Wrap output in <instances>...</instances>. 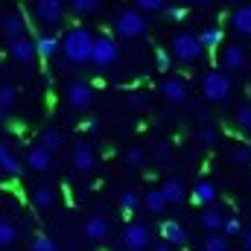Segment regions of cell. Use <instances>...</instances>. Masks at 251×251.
Here are the masks:
<instances>
[{
    "mask_svg": "<svg viewBox=\"0 0 251 251\" xmlns=\"http://www.w3.org/2000/svg\"><path fill=\"white\" fill-rule=\"evenodd\" d=\"M173 59H178V62H196L199 56H201V47H199V38H196V32H178L176 38H173V53H170Z\"/></svg>",
    "mask_w": 251,
    "mask_h": 251,
    "instance_id": "5",
    "label": "cell"
},
{
    "mask_svg": "<svg viewBox=\"0 0 251 251\" xmlns=\"http://www.w3.org/2000/svg\"><path fill=\"white\" fill-rule=\"evenodd\" d=\"M246 251H251V228H249V234H246Z\"/></svg>",
    "mask_w": 251,
    "mask_h": 251,
    "instance_id": "41",
    "label": "cell"
},
{
    "mask_svg": "<svg viewBox=\"0 0 251 251\" xmlns=\"http://www.w3.org/2000/svg\"><path fill=\"white\" fill-rule=\"evenodd\" d=\"M0 29H3V35L9 38V44L18 41V38H26V18H24L21 12H9V15L0 21Z\"/></svg>",
    "mask_w": 251,
    "mask_h": 251,
    "instance_id": "9",
    "label": "cell"
},
{
    "mask_svg": "<svg viewBox=\"0 0 251 251\" xmlns=\"http://www.w3.org/2000/svg\"><path fill=\"white\" fill-rule=\"evenodd\" d=\"M32 15H35L38 24L56 26L64 18V3L62 0H35V3H32Z\"/></svg>",
    "mask_w": 251,
    "mask_h": 251,
    "instance_id": "6",
    "label": "cell"
},
{
    "mask_svg": "<svg viewBox=\"0 0 251 251\" xmlns=\"http://www.w3.org/2000/svg\"><path fill=\"white\" fill-rule=\"evenodd\" d=\"M114 29H117V35L120 38H140L143 32H146V18L134 9V6H128V9H120L117 12V18H114Z\"/></svg>",
    "mask_w": 251,
    "mask_h": 251,
    "instance_id": "3",
    "label": "cell"
},
{
    "mask_svg": "<svg viewBox=\"0 0 251 251\" xmlns=\"http://www.w3.org/2000/svg\"><path fill=\"white\" fill-rule=\"evenodd\" d=\"M64 100H67L70 108H76V111H88V108L94 105V88L85 85V82H70L67 91H64Z\"/></svg>",
    "mask_w": 251,
    "mask_h": 251,
    "instance_id": "7",
    "label": "cell"
},
{
    "mask_svg": "<svg viewBox=\"0 0 251 251\" xmlns=\"http://www.w3.org/2000/svg\"><path fill=\"white\" fill-rule=\"evenodd\" d=\"M38 146H44L50 155H53V152H59V149L64 146L62 131H56V128H44V131H41V137H38Z\"/></svg>",
    "mask_w": 251,
    "mask_h": 251,
    "instance_id": "25",
    "label": "cell"
},
{
    "mask_svg": "<svg viewBox=\"0 0 251 251\" xmlns=\"http://www.w3.org/2000/svg\"><path fill=\"white\" fill-rule=\"evenodd\" d=\"M196 3H210V0H196Z\"/></svg>",
    "mask_w": 251,
    "mask_h": 251,
    "instance_id": "44",
    "label": "cell"
},
{
    "mask_svg": "<svg viewBox=\"0 0 251 251\" xmlns=\"http://www.w3.org/2000/svg\"><path fill=\"white\" fill-rule=\"evenodd\" d=\"M196 140H199V146H216V128L213 126H199V131H196Z\"/></svg>",
    "mask_w": 251,
    "mask_h": 251,
    "instance_id": "32",
    "label": "cell"
},
{
    "mask_svg": "<svg viewBox=\"0 0 251 251\" xmlns=\"http://www.w3.org/2000/svg\"><path fill=\"white\" fill-rule=\"evenodd\" d=\"M140 201H143V207H146L149 213H155V216L167 210V201H164V196H161V190H158V187L149 190V193H146V196H143Z\"/></svg>",
    "mask_w": 251,
    "mask_h": 251,
    "instance_id": "26",
    "label": "cell"
},
{
    "mask_svg": "<svg viewBox=\"0 0 251 251\" xmlns=\"http://www.w3.org/2000/svg\"><path fill=\"white\" fill-rule=\"evenodd\" d=\"M18 97H21V94H18V88H15V85H9V82H6V85H0V108H6V111H9V108H15Z\"/></svg>",
    "mask_w": 251,
    "mask_h": 251,
    "instance_id": "29",
    "label": "cell"
},
{
    "mask_svg": "<svg viewBox=\"0 0 251 251\" xmlns=\"http://www.w3.org/2000/svg\"><path fill=\"white\" fill-rule=\"evenodd\" d=\"M201 251H228V237H222V234H210V237L204 240Z\"/></svg>",
    "mask_w": 251,
    "mask_h": 251,
    "instance_id": "33",
    "label": "cell"
},
{
    "mask_svg": "<svg viewBox=\"0 0 251 251\" xmlns=\"http://www.w3.org/2000/svg\"><path fill=\"white\" fill-rule=\"evenodd\" d=\"M158 190H161V196H164L167 207H170V204H181V201L187 199V187H184V181H181V178H167Z\"/></svg>",
    "mask_w": 251,
    "mask_h": 251,
    "instance_id": "15",
    "label": "cell"
},
{
    "mask_svg": "<svg viewBox=\"0 0 251 251\" xmlns=\"http://www.w3.org/2000/svg\"><path fill=\"white\" fill-rule=\"evenodd\" d=\"M196 38H199V47H201V50H216V47L222 44V29H219V26H207V29H201Z\"/></svg>",
    "mask_w": 251,
    "mask_h": 251,
    "instance_id": "24",
    "label": "cell"
},
{
    "mask_svg": "<svg viewBox=\"0 0 251 251\" xmlns=\"http://www.w3.org/2000/svg\"><path fill=\"white\" fill-rule=\"evenodd\" d=\"M164 12H167V18H170V21H176V24L187 18V6H170V9H164Z\"/></svg>",
    "mask_w": 251,
    "mask_h": 251,
    "instance_id": "39",
    "label": "cell"
},
{
    "mask_svg": "<svg viewBox=\"0 0 251 251\" xmlns=\"http://www.w3.org/2000/svg\"><path fill=\"white\" fill-rule=\"evenodd\" d=\"M155 67H158L161 73H167V70L173 67V56H170L167 50H155Z\"/></svg>",
    "mask_w": 251,
    "mask_h": 251,
    "instance_id": "38",
    "label": "cell"
},
{
    "mask_svg": "<svg viewBox=\"0 0 251 251\" xmlns=\"http://www.w3.org/2000/svg\"><path fill=\"white\" fill-rule=\"evenodd\" d=\"M222 222H225V213H219L216 207H201V216H199L201 231H207V234H219V231H222Z\"/></svg>",
    "mask_w": 251,
    "mask_h": 251,
    "instance_id": "22",
    "label": "cell"
},
{
    "mask_svg": "<svg viewBox=\"0 0 251 251\" xmlns=\"http://www.w3.org/2000/svg\"><path fill=\"white\" fill-rule=\"evenodd\" d=\"M123 249L126 251L149 249V228H146L143 222H128L123 228Z\"/></svg>",
    "mask_w": 251,
    "mask_h": 251,
    "instance_id": "8",
    "label": "cell"
},
{
    "mask_svg": "<svg viewBox=\"0 0 251 251\" xmlns=\"http://www.w3.org/2000/svg\"><path fill=\"white\" fill-rule=\"evenodd\" d=\"M6 114H9V111H6V108H0V120H3V117H6Z\"/></svg>",
    "mask_w": 251,
    "mask_h": 251,
    "instance_id": "43",
    "label": "cell"
},
{
    "mask_svg": "<svg viewBox=\"0 0 251 251\" xmlns=\"http://www.w3.org/2000/svg\"><path fill=\"white\" fill-rule=\"evenodd\" d=\"M0 173L3 176H12V178L21 176V161H18V155L12 152V146L6 140H0Z\"/></svg>",
    "mask_w": 251,
    "mask_h": 251,
    "instance_id": "17",
    "label": "cell"
},
{
    "mask_svg": "<svg viewBox=\"0 0 251 251\" xmlns=\"http://www.w3.org/2000/svg\"><path fill=\"white\" fill-rule=\"evenodd\" d=\"M161 240H164V246H184L187 243V231L176 222V219H167L164 225H161Z\"/></svg>",
    "mask_w": 251,
    "mask_h": 251,
    "instance_id": "16",
    "label": "cell"
},
{
    "mask_svg": "<svg viewBox=\"0 0 251 251\" xmlns=\"http://www.w3.org/2000/svg\"><path fill=\"white\" fill-rule=\"evenodd\" d=\"M134 9H137L140 15H146V12L158 15V12H164V9H167V0H134Z\"/></svg>",
    "mask_w": 251,
    "mask_h": 251,
    "instance_id": "31",
    "label": "cell"
},
{
    "mask_svg": "<svg viewBox=\"0 0 251 251\" xmlns=\"http://www.w3.org/2000/svg\"><path fill=\"white\" fill-rule=\"evenodd\" d=\"M143 158H146V155H143V149H128L126 164H128V167H140V164H143Z\"/></svg>",
    "mask_w": 251,
    "mask_h": 251,
    "instance_id": "40",
    "label": "cell"
},
{
    "mask_svg": "<svg viewBox=\"0 0 251 251\" xmlns=\"http://www.w3.org/2000/svg\"><path fill=\"white\" fill-rule=\"evenodd\" d=\"M201 94L213 105H228V100H231V76H225L222 70H207L204 79H201Z\"/></svg>",
    "mask_w": 251,
    "mask_h": 251,
    "instance_id": "2",
    "label": "cell"
},
{
    "mask_svg": "<svg viewBox=\"0 0 251 251\" xmlns=\"http://www.w3.org/2000/svg\"><path fill=\"white\" fill-rule=\"evenodd\" d=\"M120 59V47L111 35H94V47H91V64L94 67H111Z\"/></svg>",
    "mask_w": 251,
    "mask_h": 251,
    "instance_id": "4",
    "label": "cell"
},
{
    "mask_svg": "<svg viewBox=\"0 0 251 251\" xmlns=\"http://www.w3.org/2000/svg\"><path fill=\"white\" fill-rule=\"evenodd\" d=\"M231 26H234V32L237 35H251V3H243V6H237L234 9V15H231Z\"/></svg>",
    "mask_w": 251,
    "mask_h": 251,
    "instance_id": "20",
    "label": "cell"
},
{
    "mask_svg": "<svg viewBox=\"0 0 251 251\" xmlns=\"http://www.w3.org/2000/svg\"><path fill=\"white\" fill-rule=\"evenodd\" d=\"M32 251H56V243L50 240V237H44V234H38V237H32Z\"/></svg>",
    "mask_w": 251,
    "mask_h": 251,
    "instance_id": "37",
    "label": "cell"
},
{
    "mask_svg": "<svg viewBox=\"0 0 251 251\" xmlns=\"http://www.w3.org/2000/svg\"><path fill=\"white\" fill-rule=\"evenodd\" d=\"M231 161H234V164L249 167V164H251V146H237V149L231 152Z\"/></svg>",
    "mask_w": 251,
    "mask_h": 251,
    "instance_id": "36",
    "label": "cell"
},
{
    "mask_svg": "<svg viewBox=\"0 0 251 251\" xmlns=\"http://www.w3.org/2000/svg\"><path fill=\"white\" fill-rule=\"evenodd\" d=\"M108 234H111V222L105 216H91L85 222V240L88 243H102Z\"/></svg>",
    "mask_w": 251,
    "mask_h": 251,
    "instance_id": "13",
    "label": "cell"
},
{
    "mask_svg": "<svg viewBox=\"0 0 251 251\" xmlns=\"http://www.w3.org/2000/svg\"><path fill=\"white\" fill-rule=\"evenodd\" d=\"M219 62H222V73L240 70V67L246 64V47H243V44H228L225 53L219 56Z\"/></svg>",
    "mask_w": 251,
    "mask_h": 251,
    "instance_id": "14",
    "label": "cell"
},
{
    "mask_svg": "<svg viewBox=\"0 0 251 251\" xmlns=\"http://www.w3.org/2000/svg\"><path fill=\"white\" fill-rule=\"evenodd\" d=\"M140 204H143V201H140V193H134V190H123V193H120V210H123V213L131 216Z\"/></svg>",
    "mask_w": 251,
    "mask_h": 251,
    "instance_id": "28",
    "label": "cell"
},
{
    "mask_svg": "<svg viewBox=\"0 0 251 251\" xmlns=\"http://www.w3.org/2000/svg\"><path fill=\"white\" fill-rule=\"evenodd\" d=\"M50 164H53V155L44 149V146H29V152H26V170H32V173H47L50 170Z\"/></svg>",
    "mask_w": 251,
    "mask_h": 251,
    "instance_id": "12",
    "label": "cell"
},
{
    "mask_svg": "<svg viewBox=\"0 0 251 251\" xmlns=\"http://www.w3.org/2000/svg\"><path fill=\"white\" fill-rule=\"evenodd\" d=\"M152 251H173V249H170V246H164V243H161V246H155V249H152Z\"/></svg>",
    "mask_w": 251,
    "mask_h": 251,
    "instance_id": "42",
    "label": "cell"
},
{
    "mask_svg": "<svg viewBox=\"0 0 251 251\" xmlns=\"http://www.w3.org/2000/svg\"><path fill=\"white\" fill-rule=\"evenodd\" d=\"M70 161H73V170H79L82 176H85V173H91V170L97 167V155H94V149H91L88 143H76V146H73Z\"/></svg>",
    "mask_w": 251,
    "mask_h": 251,
    "instance_id": "11",
    "label": "cell"
},
{
    "mask_svg": "<svg viewBox=\"0 0 251 251\" xmlns=\"http://www.w3.org/2000/svg\"><path fill=\"white\" fill-rule=\"evenodd\" d=\"M59 47H62L64 59L73 64H85L91 62V47H94V32L91 29H85V26H70L67 32H64V38L59 41Z\"/></svg>",
    "mask_w": 251,
    "mask_h": 251,
    "instance_id": "1",
    "label": "cell"
},
{
    "mask_svg": "<svg viewBox=\"0 0 251 251\" xmlns=\"http://www.w3.org/2000/svg\"><path fill=\"white\" fill-rule=\"evenodd\" d=\"M29 199H32V204H35L38 210H50V207L56 204V190L50 187V184H32Z\"/></svg>",
    "mask_w": 251,
    "mask_h": 251,
    "instance_id": "19",
    "label": "cell"
},
{
    "mask_svg": "<svg viewBox=\"0 0 251 251\" xmlns=\"http://www.w3.org/2000/svg\"><path fill=\"white\" fill-rule=\"evenodd\" d=\"M9 56L18 64H29L35 59V44H32V38H18V41H12V44H9Z\"/></svg>",
    "mask_w": 251,
    "mask_h": 251,
    "instance_id": "18",
    "label": "cell"
},
{
    "mask_svg": "<svg viewBox=\"0 0 251 251\" xmlns=\"http://www.w3.org/2000/svg\"><path fill=\"white\" fill-rule=\"evenodd\" d=\"M161 97H164L167 102H173V105H181V102H187V85H184L181 79L170 76V79L161 82Z\"/></svg>",
    "mask_w": 251,
    "mask_h": 251,
    "instance_id": "10",
    "label": "cell"
},
{
    "mask_svg": "<svg viewBox=\"0 0 251 251\" xmlns=\"http://www.w3.org/2000/svg\"><path fill=\"white\" fill-rule=\"evenodd\" d=\"M190 201L199 204V207H210V204L216 201V187H213L210 181H199L196 187L190 190Z\"/></svg>",
    "mask_w": 251,
    "mask_h": 251,
    "instance_id": "21",
    "label": "cell"
},
{
    "mask_svg": "<svg viewBox=\"0 0 251 251\" xmlns=\"http://www.w3.org/2000/svg\"><path fill=\"white\" fill-rule=\"evenodd\" d=\"M234 123L240 126L243 131H251V102H246V105H240V108H237Z\"/></svg>",
    "mask_w": 251,
    "mask_h": 251,
    "instance_id": "34",
    "label": "cell"
},
{
    "mask_svg": "<svg viewBox=\"0 0 251 251\" xmlns=\"http://www.w3.org/2000/svg\"><path fill=\"white\" fill-rule=\"evenodd\" d=\"M102 6V0H70V9L76 15H94Z\"/></svg>",
    "mask_w": 251,
    "mask_h": 251,
    "instance_id": "30",
    "label": "cell"
},
{
    "mask_svg": "<svg viewBox=\"0 0 251 251\" xmlns=\"http://www.w3.org/2000/svg\"><path fill=\"white\" fill-rule=\"evenodd\" d=\"M222 237H237V234H243V222L237 219V216H225V222H222Z\"/></svg>",
    "mask_w": 251,
    "mask_h": 251,
    "instance_id": "35",
    "label": "cell"
},
{
    "mask_svg": "<svg viewBox=\"0 0 251 251\" xmlns=\"http://www.w3.org/2000/svg\"><path fill=\"white\" fill-rule=\"evenodd\" d=\"M0 187H3V178H0Z\"/></svg>",
    "mask_w": 251,
    "mask_h": 251,
    "instance_id": "45",
    "label": "cell"
},
{
    "mask_svg": "<svg viewBox=\"0 0 251 251\" xmlns=\"http://www.w3.org/2000/svg\"><path fill=\"white\" fill-rule=\"evenodd\" d=\"M32 44H35L38 59H50V56L59 53V38L56 35H38V38H32Z\"/></svg>",
    "mask_w": 251,
    "mask_h": 251,
    "instance_id": "23",
    "label": "cell"
},
{
    "mask_svg": "<svg viewBox=\"0 0 251 251\" xmlns=\"http://www.w3.org/2000/svg\"><path fill=\"white\" fill-rule=\"evenodd\" d=\"M18 237H21L18 225H12V222L0 219V249H6V246H15V243H18Z\"/></svg>",
    "mask_w": 251,
    "mask_h": 251,
    "instance_id": "27",
    "label": "cell"
}]
</instances>
